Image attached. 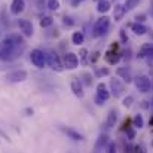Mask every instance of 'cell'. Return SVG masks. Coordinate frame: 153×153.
I'll list each match as a JSON object with an SVG mask.
<instances>
[{
  "label": "cell",
  "mask_w": 153,
  "mask_h": 153,
  "mask_svg": "<svg viewBox=\"0 0 153 153\" xmlns=\"http://www.w3.org/2000/svg\"><path fill=\"white\" fill-rule=\"evenodd\" d=\"M131 28H132V31L135 33V34H138V36H143V34H146L149 30H147V27L146 25H143V24H140L138 21L135 22V24H132L131 25Z\"/></svg>",
  "instance_id": "16"
},
{
  "label": "cell",
  "mask_w": 153,
  "mask_h": 153,
  "mask_svg": "<svg viewBox=\"0 0 153 153\" xmlns=\"http://www.w3.org/2000/svg\"><path fill=\"white\" fill-rule=\"evenodd\" d=\"M95 1H98V0H95Z\"/></svg>",
  "instance_id": "37"
},
{
  "label": "cell",
  "mask_w": 153,
  "mask_h": 153,
  "mask_svg": "<svg viewBox=\"0 0 153 153\" xmlns=\"http://www.w3.org/2000/svg\"><path fill=\"white\" fill-rule=\"evenodd\" d=\"M110 86H111V91H113V95L114 97H120L122 92H123V89H125L123 83L119 79H111L110 80Z\"/></svg>",
  "instance_id": "11"
},
{
  "label": "cell",
  "mask_w": 153,
  "mask_h": 153,
  "mask_svg": "<svg viewBox=\"0 0 153 153\" xmlns=\"http://www.w3.org/2000/svg\"><path fill=\"white\" fill-rule=\"evenodd\" d=\"M48 64H49V67H51L52 70H55V71H58V73L64 70L62 61H61V58H59L55 52H49V53H48Z\"/></svg>",
  "instance_id": "6"
},
{
  "label": "cell",
  "mask_w": 153,
  "mask_h": 153,
  "mask_svg": "<svg viewBox=\"0 0 153 153\" xmlns=\"http://www.w3.org/2000/svg\"><path fill=\"white\" fill-rule=\"evenodd\" d=\"M110 7H111V3H110L108 0H98L97 10H98L100 13H105V12H108V10H110Z\"/></svg>",
  "instance_id": "17"
},
{
  "label": "cell",
  "mask_w": 153,
  "mask_h": 153,
  "mask_svg": "<svg viewBox=\"0 0 153 153\" xmlns=\"http://www.w3.org/2000/svg\"><path fill=\"white\" fill-rule=\"evenodd\" d=\"M134 83H135V86H137V89H138L140 92H147V91L150 89V86H152V80H150V77L146 76V74L137 76V77L134 79Z\"/></svg>",
  "instance_id": "4"
},
{
  "label": "cell",
  "mask_w": 153,
  "mask_h": 153,
  "mask_svg": "<svg viewBox=\"0 0 153 153\" xmlns=\"http://www.w3.org/2000/svg\"><path fill=\"white\" fill-rule=\"evenodd\" d=\"M62 65H64V68H67V70H74V68H77V65H79V58H77V55L73 53V52H67V53L64 55Z\"/></svg>",
  "instance_id": "5"
},
{
  "label": "cell",
  "mask_w": 153,
  "mask_h": 153,
  "mask_svg": "<svg viewBox=\"0 0 153 153\" xmlns=\"http://www.w3.org/2000/svg\"><path fill=\"white\" fill-rule=\"evenodd\" d=\"M97 98H100L102 101H107L110 98V92L107 91V88H105V85L102 82L97 85Z\"/></svg>",
  "instance_id": "13"
},
{
  "label": "cell",
  "mask_w": 153,
  "mask_h": 153,
  "mask_svg": "<svg viewBox=\"0 0 153 153\" xmlns=\"http://www.w3.org/2000/svg\"><path fill=\"white\" fill-rule=\"evenodd\" d=\"M152 102H153V101H152Z\"/></svg>",
  "instance_id": "38"
},
{
  "label": "cell",
  "mask_w": 153,
  "mask_h": 153,
  "mask_svg": "<svg viewBox=\"0 0 153 153\" xmlns=\"http://www.w3.org/2000/svg\"><path fill=\"white\" fill-rule=\"evenodd\" d=\"M25 9V0H12L10 3V13L12 15H19Z\"/></svg>",
  "instance_id": "9"
},
{
  "label": "cell",
  "mask_w": 153,
  "mask_h": 153,
  "mask_svg": "<svg viewBox=\"0 0 153 153\" xmlns=\"http://www.w3.org/2000/svg\"><path fill=\"white\" fill-rule=\"evenodd\" d=\"M61 131L68 137V138H71V140H74V141H80V140H83V135L80 134V132H77L76 129H73V128H68V126H61Z\"/></svg>",
  "instance_id": "10"
},
{
  "label": "cell",
  "mask_w": 153,
  "mask_h": 153,
  "mask_svg": "<svg viewBox=\"0 0 153 153\" xmlns=\"http://www.w3.org/2000/svg\"><path fill=\"white\" fill-rule=\"evenodd\" d=\"M108 28H110V18L101 16V18L97 19V22H95V25H94L92 36H94V37H101V36H104V34L108 31Z\"/></svg>",
  "instance_id": "2"
},
{
  "label": "cell",
  "mask_w": 153,
  "mask_h": 153,
  "mask_svg": "<svg viewBox=\"0 0 153 153\" xmlns=\"http://www.w3.org/2000/svg\"><path fill=\"white\" fill-rule=\"evenodd\" d=\"M132 123H134V126L135 128H143L144 126V120H143V116L141 114H135L134 116V119H132Z\"/></svg>",
  "instance_id": "23"
},
{
  "label": "cell",
  "mask_w": 153,
  "mask_h": 153,
  "mask_svg": "<svg viewBox=\"0 0 153 153\" xmlns=\"http://www.w3.org/2000/svg\"><path fill=\"white\" fill-rule=\"evenodd\" d=\"M70 88H71V92H73L77 98H83L85 94H83V88H82V82H80V80H77V79L71 80Z\"/></svg>",
  "instance_id": "12"
},
{
  "label": "cell",
  "mask_w": 153,
  "mask_h": 153,
  "mask_svg": "<svg viewBox=\"0 0 153 153\" xmlns=\"http://www.w3.org/2000/svg\"><path fill=\"white\" fill-rule=\"evenodd\" d=\"M48 7L51 10H58L59 9V0H48Z\"/></svg>",
  "instance_id": "27"
},
{
  "label": "cell",
  "mask_w": 153,
  "mask_h": 153,
  "mask_svg": "<svg viewBox=\"0 0 153 153\" xmlns=\"http://www.w3.org/2000/svg\"><path fill=\"white\" fill-rule=\"evenodd\" d=\"M138 3H140V0H126L123 6H125V9H126V10H132L134 7H137V6H138Z\"/></svg>",
  "instance_id": "25"
},
{
  "label": "cell",
  "mask_w": 153,
  "mask_h": 153,
  "mask_svg": "<svg viewBox=\"0 0 153 153\" xmlns=\"http://www.w3.org/2000/svg\"><path fill=\"white\" fill-rule=\"evenodd\" d=\"M107 141H108V135H107V134H101V135L98 137L97 143H95V152L101 150L102 147H104V146L107 144Z\"/></svg>",
  "instance_id": "20"
},
{
  "label": "cell",
  "mask_w": 153,
  "mask_h": 153,
  "mask_svg": "<svg viewBox=\"0 0 153 153\" xmlns=\"http://www.w3.org/2000/svg\"><path fill=\"white\" fill-rule=\"evenodd\" d=\"M144 18H146V15H137V16H135L137 21H144Z\"/></svg>",
  "instance_id": "36"
},
{
  "label": "cell",
  "mask_w": 153,
  "mask_h": 153,
  "mask_svg": "<svg viewBox=\"0 0 153 153\" xmlns=\"http://www.w3.org/2000/svg\"><path fill=\"white\" fill-rule=\"evenodd\" d=\"M64 24H65V25H73V21H71V18H68V16H64Z\"/></svg>",
  "instance_id": "31"
},
{
  "label": "cell",
  "mask_w": 153,
  "mask_h": 153,
  "mask_svg": "<svg viewBox=\"0 0 153 153\" xmlns=\"http://www.w3.org/2000/svg\"><path fill=\"white\" fill-rule=\"evenodd\" d=\"M125 12H126L125 6L120 4V3H116V4H114V9H113V18H114V21H120V19L123 18Z\"/></svg>",
  "instance_id": "14"
},
{
  "label": "cell",
  "mask_w": 153,
  "mask_h": 153,
  "mask_svg": "<svg viewBox=\"0 0 153 153\" xmlns=\"http://www.w3.org/2000/svg\"><path fill=\"white\" fill-rule=\"evenodd\" d=\"M18 27H19L21 33H22L25 37H31L33 33H34L33 24H31V21H28V19H18Z\"/></svg>",
  "instance_id": "7"
},
{
  "label": "cell",
  "mask_w": 153,
  "mask_h": 153,
  "mask_svg": "<svg viewBox=\"0 0 153 153\" xmlns=\"http://www.w3.org/2000/svg\"><path fill=\"white\" fill-rule=\"evenodd\" d=\"M71 42H73V45H82L83 42H85V36H83V33L82 31H74L73 33V36H71Z\"/></svg>",
  "instance_id": "19"
},
{
  "label": "cell",
  "mask_w": 153,
  "mask_h": 153,
  "mask_svg": "<svg viewBox=\"0 0 153 153\" xmlns=\"http://www.w3.org/2000/svg\"><path fill=\"white\" fill-rule=\"evenodd\" d=\"M110 74V70L107 67H102V68H97L95 70V76L97 77H101V76H108Z\"/></svg>",
  "instance_id": "26"
},
{
  "label": "cell",
  "mask_w": 153,
  "mask_h": 153,
  "mask_svg": "<svg viewBox=\"0 0 153 153\" xmlns=\"http://www.w3.org/2000/svg\"><path fill=\"white\" fill-rule=\"evenodd\" d=\"M82 1H83V0H71V6H73V7H76V6H79Z\"/></svg>",
  "instance_id": "32"
},
{
  "label": "cell",
  "mask_w": 153,
  "mask_h": 153,
  "mask_svg": "<svg viewBox=\"0 0 153 153\" xmlns=\"http://www.w3.org/2000/svg\"><path fill=\"white\" fill-rule=\"evenodd\" d=\"M120 37H122V40H123V42H126V40H128V37L125 36V31H123V30H120Z\"/></svg>",
  "instance_id": "35"
},
{
  "label": "cell",
  "mask_w": 153,
  "mask_h": 153,
  "mask_svg": "<svg viewBox=\"0 0 153 153\" xmlns=\"http://www.w3.org/2000/svg\"><path fill=\"white\" fill-rule=\"evenodd\" d=\"M116 73H117V76H119L123 82H126V83H131V82H132V76H131L129 70H126L125 67H119Z\"/></svg>",
  "instance_id": "15"
},
{
  "label": "cell",
  "mask_w": 153,
  "mask_h": 153,
  "mask_svg": "<svg viewBox=\"0 0 153 153\" xmlns=\"http://www.w3.org/2000/svg\"><path fill=\"white\" fill-rule=\"evenodd\" d=\"M79 61H80L83 65H86V64H88V49L82 48V49L79 51Z\"/></svg>",
  "instance_id": "24"
},
{
  "label": "cell",
  "mask_w": 153,
  "mask_h": 153,
  "mask_svg": "<svg viewBox=\"0 0 153 153\" xmlns=\"http://www.w3.org/2000/svg\"><path fill=\"white\" fill-rule=\"evenodd\" d=\"M83 77H85V83H86V85H91V83H92V79H91V76H89L88 73H85Z\"/></svg>",
  "instance_id": "30"
},
{
  "label": "cell",
  "mask_w": 153,
  "mask_h": 153,
  "mask_svg": "<svg viewBox=\"0 0 153 153\" xmlns=\"http://www.w3.org/2000/svg\"><path fill=\"white\" fill-rule=\"evenodd\" d=\"M128 137H129V140H132V138L135 137V134H134V131H132V129H128Z\"/></svg>",
  "instance_id": "34"
},
{
  "label": "cell",
  "mask_w": 153,
  "mask_h": 153,
  "mask_svg": "<svg viewBox=\"0 0 153 153\" xmlns=\"http://www.w3.org/2000/svg\"><path fill=\"white\" fill-rule=\"evenodd\" d=\"M16 45L15 40L10 37H6L3 40H0V61H9L12 58L16 56Z\"/></svg>",
  "instance_id": "1"
},
{
  "label": "cell",
  "mask_w": 153,
  "mask_h": 153,
  "mask_svg": "<svg viewBox=\"0 0 153 153\" xmlns=\"http://www.w3.org/2000/svg\"><path fill=\"white\" fill-rule=\"evenodd\" d=\"M30 59L37 68H43L45 64H46V55L40 49H33L30 53Z\"/></svg>",
  "instance_id": "3"
},
{
  "label": "cell",
  "mask_w": 153,
  "mask_h": 153,
  "mask_svg": "<svg viewBox=\"0 0 153 153\" xmlns=\"http://www.w3.org/2000/svg\"><path fill=\"white\" fill-rule=\"evenodd\" d=\"M132 101H134V97H132V95H128L126 98H123V102H122V104H123L125 107H131V105H132Z\"/></svg>",
  "instance_id": "28"
},
{
  "label": "cell",
  "mask_w": 153,
  "mask_h": 153,
  "mask_svg": "<svg viewBox=\"0 0 153 153\" xmlns=\"http://www.w3.org/2000/svg\"><path fill=\"white\" fill-rule=\"evenodd\" d=\"M105 58H107V61L110 62V64H116L119 59H120V56H119V53H113V52H107V55H105Z\"/></svg>",
  "instance_id": "22"
},
{
  "label": "cell",
  "mask_w": 153,
  "mask_h": 153,
  "mask_svg": "<svg viewBox=\"0 0 153 153\" xmlns=\"http://www.w3.org/2000/svg\"><path fill=\"white\" fill-rule=\"evenodd\" d=\"M36 3H37V7H39V9H42V7H43V4H45V0H36Z\"/></svg>",
  "instance_id": "33"
},
{
  "label": "cell",
  "mask_w": 153,
  "mask_h": 153,
  "mask_svg": "<svg viewBox=\"0 0 153 153\" xmlns=\"http://www.w3.org/2000/svg\"><path fill=\"white\" fill-rule=\"evenodd\" d=\"M52 24H53V18L52 16H43L42 19H40V27L42 28H48V27H51Z\"/></svg>",
  "instance_id": "21"
},
{
  "label": "cell",
  "mask_w": 153,
  "mask_h": 153,
  "mask_svg": "<svg viewBox=\"0 0 153 153\" xmlns=\"http://www.w3.org/2000/svg\"><path fill=\"white\" fill-rule=\"evenodd\" d=\"M108 153H117V150H116V144H114V143H110V144H108Z\"/></svg>",
  "instance_id": "29"
},
{
  "label": "cell",
  "mask_w": 153,
  "mask_h": 153,
  "mask_svg": "<svg viewBox=\"0 0 153 153\" xmlns=\"http://www.w3.org/2000/svg\"><path fill=\"white\" fill-rule=\"evenodd\" d=\"M116 122H117V113H116L114 110H111V111L108 113V116H107L105 126H107V128H113V126L116 125Z\"/></svg>",
  "instance_id": "18"
},
{
  "label": "cell",
  "mask_w": 153,
  "mask_h": 153,
  "mask_svg": "<svg viewBox=\"0 0 153 153\" xmlns=\"http://www.w3.org/2000/svg\"><path fill=\"white\" fill-rule=\"evenodd\" d=\"M27 71L25 70H15V71H12V73H9L7 76H6V79L9 80V82H13V83H16V82H24L25 79H27Z\"/></svg>",
  "instance_id": "8"
}]
</instances>
